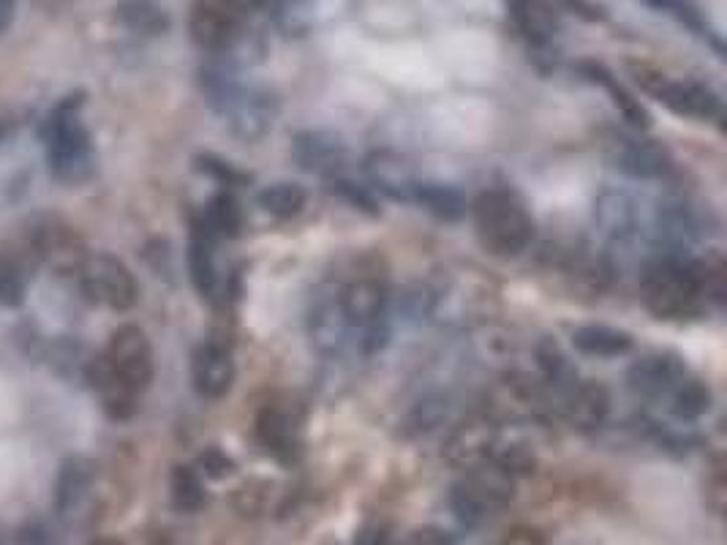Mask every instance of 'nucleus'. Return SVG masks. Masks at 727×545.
Returning a JSON list of instances; mask_svg holds the SVG:
<instances>
[{
    "mask_svg": "<svg viewBox=\"0 0 727 545\" xmlns=\"http://www.w3.org/2000/svg\"><path fill=\"white\" fill-rule=\"evenodd\" d=\"M415 545H450V537H445L441 532H417Z\"/></svg>",
    "mask_w": 727,
    "mask_h": 545,
    "instance_id": "4c0bfd02",
    "label": "nucleus"
},
{
    "mask_svg": "<svg viewBox=\"0 0 727 545\" xmlns=\"http://www.w3.org/2000/svg\"><path fill=\"white\" fill-rule=\"evenodd\" d=\"M637 85L646 93H651L657 102H662L670 113L681 115V118H697V120H714L723 113V102L717 93L708 85L695 80H668L659 71L648 69H632Z\"/></svg>",
    "mask_w": 727,
    "mask_h": 545,
    "instance_id": "0eeeda50",
    "label": "nucleus"
},
{
    "mask_svg": "<svg viewBox=\"0 0 727 545\" xmlns=\"http://www.w3.org/2000/svg\"><path fill=\"white\" fill-rule=\"evenodd\" d=\"M155 545H170V543H166V541H164V537H161V541H159V543H155Z\"/></svg>",
    "mask_w": 727,
    "mask_h": 545,
    "instance_id": "37998d69",
    "label": "nucleus"
},
{
    "mask_svg": "<svg viewBox=\"0 0 727 545\" xmlns=\"http://www.w3.org/2000/svg\"><path fill=\"white\" fill-rule=\"evenodd\" d=\"M390 545H395V543H390Z\"/></svg>",
    "mask_w": 727,
    "mask_h": 545,
    "instance_id": "c03bdc74",
    "label": "nucleus"
},
{
    "mask_svg": "<svg viewBox=\"0 0 727 545\" xmlns=\"http://www.w3.org/2000/svg\"><path fill=\"white\" fill-rule=\"evenodd\" d=\"M368 170H371L373 183H377L382 192H388L390 197L412 199V192H415L417 181L412 177L409 166H406L399 155H390V153L373 155L371 164H368Z\"/></svg>",
    "mask_w": 727,
    "mask_h": 545,
    "instance_id": "393cba45",
    "label": "nucleus"
},
{
    "mask_svg": "<svg viewBox=\"0 0 727 545\" xmlns=\"http://www.w3.org/2000/svg\"><path fill=\"white\" fill-rule=\"evenodd\" d=\"M292 155L303 170L316 172V175H330L338 172L346 161V144L327 131H303L295 137Z\"/></svg>",
    "mask_w": 727,
    "mask_h": 545,
    "instance_id": "a211bd4d",
    "label": "nucleus"
},
{
    "mask_svg": "<svg viewBox=\"0 0 727 545\" xmlns=\"http://www.w3.org/2000/svg\"><path fill=\"white\" fill-rule=\"evenodd\" d=\"M496 444H499V431H496L494 422L485 420V417H474V420L455 428V433L447 439L445 459L466 472L494 459Z\"/></svg>",
    "mask_w": 727,
    "mask_h": 545,
    "instance_id": "2eb2a0df",
    "label": "nucleus"
},
{
    "mask_svg": "<svg viewBox=\"0 0 727 545\" xmlns=\"http://www.w3.org/2000/svg\"><path fill=\"white\" fill-rule=\"evenodd\" d=\"M91 483V466L82 459H69L60 466L58 483H55V510L58 513H69L88 491Z\"/></svg>",
    "mask_w": 727,
    "mask_h": 545,
    "instance_id": "bb28decb",
    "label": "nucleus"
},
{
    "mask_svg": "<svg viewBox=\"0 0 727 545\" xmlns=\"http://www.w3.org/2000/svg\"><path fill=\"white\" fill-rule=\"evenodd\" d=\"M474 230L494 257L510 259L534 241V219L512 188H488L474 199Z\"/></svg>",
    "mask_w": 727,
    "mask_h": 545,
    "instance_id": "20e7f679",
    "label": "nucleus"
},
{
    "mask_svg": "<svg viewBox=\"0 0 727 545\" xmlns=\"http://www.w3.org/2000/svg\"><path fill=\"white\" fill-rule=\"evenodd\" d=\"M562 409L564 417H567L575 428L591 431V428L605 422L608 409H611V398H608V391L602 385H595V382H573V385L562 393Z\"/></svg>",
    "mask_w": 727,
    "mask_h": 545,
    "instance_id": "f3484780",
    "label": "nucleus"
},
{
    "mask_svg": "<svg viewBox=\"0 0 727 545\" xmlns=\"http://www.w3.org/2000/svg\"><path fill=\"white\" fill-rule=\"evenodd\" d=\"M309 336L313 347L322 355H338L344 352L346 344L355 341L335 287L324 289V292H319L316 300H313L309 314Z\"/></svg>",
    "mask_w": 727,
    "mask_h": 545,
    "instance_id": "ddd939ff",
    "label": "nucleus"
},
{
    "mask_svg": "<svg viewBox=\"0 0 727 545\" xmlns=\"http://www.w3.org/2000/svg\"><path fill=\"white\" fill-rule=\"evenodd\" d=\"M91 545H120L117 541H96V543H91Z\"/></svg>",
    "mask_w": 727,
    "mask_h": 545,
    "instance_id": "79ce46f5",
    "label": "nucleus"
},
{
    "mask_svg": "<svg viewBox=\"0 0 727 545\" xmlns=\"http://www.w3.org/2000/svg\"><path fill=\"white\" fill-rule=\"evenodd\" d=\"M355 545H390V537L384 535L382 530H366V532H360V537H357Z\"/></svg>",
    "mask_w": 727,
    "mask_h": 545,
    "instance_id": "e433bc0d",
    "label": "nucleus"
},
{
    "mask_svg": "<svg viewBox=\"0 0 727 545\" xmlns=\"http://www.w3.org/2000/svg\"><path fill=\"white\" fill-rule=\"evenodd\" d=\"M575 349L584 355H595V358H619L632 349L630 333L616 331L608 325H586L573 333Z\"/></svg>",
    "mask_w": 727,
    "mask_h": 545,
    "instance_id": "412c9836",
    "label": "nucleus"
},
{
    "mask_svg": "<svg viewBox=\"0 0 727 545\" xmlns=\"http://www.w3.org/2000/svg\"><path fill=\"white\" fill-rule=\"evenodd\" d=\"M595 224L602 237L611 243H626L637 235L641 227V208L624 192H605L595 202Z\"/></svg>",
    "mask_w": 727,
    "mask_h": 545,
    "instance_id": "dca6fc26",
    "label": "nucleus"
},
{
    "mask_svg": "<svg viewBox=\"0 0 727 545\" xmlns=\"http://www.w3.org/2000/svg\"><path fill=\"white\" fill-rule=\"evenodd\" d=\"M616 161L632 177H659L668 170V155L651 139H622Z\"/></svg>",
    "mask_w": 727,
    "mask_h": 545,
    "instance_id": "aec40b11",
    "label": "nucleus"
},
{
    "mask_svg": "<svg viewBox=\"0 0 727 545\" xmlns=\"http://www.w3.org/2000/svg\"><path fill=\"white\" fill-rule=\"evenodd\" d=\"M172 502L183 513H197L208 502V491H205V483L197 469L175 466V472H172Z\"/></svg>",
    "mask_w": 727,
    "mask_h": 545,
    "instance_id": "7c9ffc66",
    "label": "nucleus"
},
{
    "mask_svg": "<svg viewBox=\"0 0 727 545\" xmlns=\"http://www.w3.org/2000/svg\"><path fill=\"white\" fill-rule=\"evenodd\" d=\"M648 5H654V9H679L681 0H646Z\"/></svg>",
    "mask_w": 727,
    "mask_h": 545,
    "instance_id": "a19ab883",
    "label": "nucleus"
},
{
    "mask_svg": "<svg viewBox=\"0 0 727 545\" xmlns=\"http://www.w3.org/2000/svg\"><path fill=\"white\" fill-rule=\"evenodd\" d=\"M725 472H723V464L714 466L712 477L706 480V505L714 510L717 515H723L725 510Z\"/></svg>",
    "mask_w": 727,
    "mask_h": 545,
    "instance_id": "72a5a7b5",
    "label": "nucleus"
},
{
    "mask_svg": "<svg viewBox=\"0 0 727 545\" xmlns=\"http://www.w3.org/2000/svg\"><path fill=\"white\" fill-rule=\"evenodd\" d=\"M412 202L423 205L428 213L439 216V219H458L466 210V199L461 197V192H455L452 186L445 183H415V192H412Z\"/></svg>",
    "mask_w": 727,
    "mask_h": 545,
    "instance_id": "a878e982",
    "label": "nucleus"
},
{
    "mask_svg": "<svg viewBox=\"0 0 727 545\" xmlns=\"http://www.w3.org/2000/svg\"><path fill=\"white\" fill-rule=\"evenodd\" d=\"M106 366L115 374V380L131 393L148 391L153 382V349L142 327L123 325L112 333L109 349L104 352Z\"/></svg>",
    "mask_w": 727,
    "mask_h": 545,
    "instance_id": "1a4fd4ad",
    "label": "nucleus"
},
{
    "mask_svg": "<svg viewBox=\"0 0 727 545\" xmlns=\"http://www.w3.org/2000/svg\"><path fill=\"white\" fill-rule=\"evenodd\" d=\"M25 298V281H22V272L14 263L9 259H0V305H14L22 303Z\"/></svg>",
    "mask_w": 727,
    "mask_h": 545,
    "instance_id": "2f4dec72",
    "label": "nucleus"
},
{
    "mask_svg": "<svg viewBox=\"0 0 727 545\" xmlns=\"http://www.w3.org/2000/svg\"><path fill=\"white\" fill-rule=\"evenodd\" d=\"M199 224H203L216 241L218 237H234L240 232V227H243V213H240L238 199L229 192L216 194L208 202V208H205V216Z\"/></svg>",
    "mask_w": 727,
    "mask_h": 545,
    "instance_id": "cd10ccee",
    "label": "nucleus"
},
{
    "mask_svg": "<svg viewBox=\"0 0 727 545\" xmlns=\"http://www.w3.org/2000/svg\"><path fill=\"white\" fill-rule=\"evenodd\" d=\"M256 439L273 459L295 461L303 444V411L289 398H273L256 415Z\"/></svg>",
    "mask_w": 727,
    "mask_h": 545,
    "instance_id": "9d476101",
    "label": "nucleus"
},
{
    "mask_svg": "<svg viewBox=\"0 0 727 545\" xmlns=\"http://www.w3.org/2000/svg\"><path fill=\"white\" fill-rule=\"evenodd\" d=\"M203 91L210 107L216 109L234 137L243 142H256L273 129L276 120V98L267 91L240 82L227 69H203L199 74Z\"/></svg>",
    "mask_w": 727,
    "mask_h": 545,
    "instance_id": "f257e3e1",
    "label": "nucleus"
},
{
    "mask_svg": "<svg viewBox=\"0 0 727 545\" xmlns=\"http://www.w3.org/2000/svg\"><path fill=\"white\" fill-rule=\"evenodd\" d=\"M501 545H547V543L542 541L540 532H534V530H516V532H510V535H507L505 541H501Z\"/></svg>",
    "mask_w": 727,
    "mask_h": 545,
    "instance_id": "c9c22d12",
    "label": "nucleus"
},
{
    "mask_svg": "<svg viewBox=\"0 0 727 545\" xmlns=\"http://www.w3.org/2000/svg\"><path fill=\"white\" fill-rule=\"evenodd\" d=\"M14 545H49V543H47V535H44L42 530H27L16 537Z\"/></svg>",
    "mask_w": 727,
    "mask_h": 545,
    "instance_id": "58836bf2",
    "label": "nucleus"
},
{
    "mask_svg": "<svg viewBox=\"0 0 727 545\" xmlns=\"http://www.w3.org/2000/svg\"><path fill=\"white\" fill-rule=\"evenodd\" d=\"M580 71H584L591 82H600V85L611 93L613 104H616V109L622 113V118L626 120V124H632L635 129H648L646 107H643V104L637 102V98L632 96L626 88H622L616 80H613V74L605 69V66L589 60V63H580Z\"/></svg>",
    "mask_w": 727,
    "mask_h": 545,
    "instance_id": "4be33fe9",
    "label": "nucleus"
},
{
    "mask_svg": "<svg viewBox=\"0 0 727 545\" xmlns=\"http://www.w3.org/2000/svg\"><path fill=\"white\" fill-rule=\"evenodd\" d=\"M665 407H668L670 415L679 417V420H695V417L706 415L708 407H712V391L706 387V382H701L690 371V374L670 391V396L665 398Z\"/></svg>",
    "mask_w": 727,
    "mask_h": 545,
    "instance_id": "5701e85b",
    "label": "nucleus"
},
{
    "mask_svg": "<svg viewBox=\"0 0 727 545\" xmlns=\"http://www.w3.org/2000/svg\"><path fill=\"white\" fill-rule=\"evenodd\" d=\"M641 294L646 309L665 322L697 320L708 305L695 259L676 254L659 257L643 270Z\"/></svg>",
    "mask_w": 727,
    "mask_h": 545,
    "instance_id": "f03ea898",
    "label": "nucleus"
},
{
    "mask_svg": "<svg viewBox=\"0 0 727 545\" xmlns=\"http://www.w3.org/2000/svg\"><path fill=\"white\" fill-rule=\"evenodd\" d=\"M243 22L232 0H197L188 16V33L194 44L208 53H227L240 38Z\"/></svg>",
    "mask_w": 727,
    "mask_h": 545,
    "instance_id": "9b49d317",
    "label": "nucleus"
},
{
    "mask_svg": "<svg viewBox=\"0 0 727 545\" xmlns=\"http://www.w3.org/2000/svg\"><path fill=\"white\" fill-rule=\"evenodd\" d=\"M192 380H194V391L199 393L203 398H223L229 391H232L234 382V360H232V349L227 347L223 341H205L203 347L194 352V363H192Z\"/></svg>",
    "mask_w": 727,
    "mask_h": 545,
    "instance_id": "4468645a",
    "label": "nucleus"
},
{
    "mask_svg": "<svg viewBox=\"0 0 727 545\" xmlns=\"http://www.w3.org/2000/svg\"><path fill=\"white\" fill-rule=\"evenodd\" d=\"M512 488H516V480L510 472H505L494 461H485L466 469L463 480L452 488V510L463 524H483L485 519L507 508Z\"/></svg>",
    "mask_w": 727,
    "mask_h": 545,
    "instance_id": "423d86ee",
    "label": "nucleus"
},
{
    "mask_svg": "<svg viewBox=\"0 0 727 545\" xmlns=\"http://www.w3.org/2000/svg\"><path fill=\"white\" fill-rule=\"evenodd\" d=\"M212 243H216V237L203 224L194 227L192 243H188V270H192V281L197 292L208 300L218 294V270L216 259H212Z\"/></svg>",
    "mask_w": 727,
    "mask_h": 545,
    "instance_id": "6ab92c4d",
    "label": "nucleus"
},
{
    "mask_svg": "<svg viewBox=\"0 0 727 545\" xmlns=\"http://www.w3.org/2000/svg\"><path fill=\"white\" fill-rule=\"evenodd\" d=\"M447 411V404L441 407V398H428V402H419V407L409 415V426L417 431H430L434 426H439L441 415Z\"/></svg>",
    "mask_w": 727,
    "mask_h": 545,
    "instance_id": "473e14b6",
    "label": "nucleus"
},
{
    "mask_svg": "<svg viewBox=\"0 0 727 545\" xmlns=\"http://www.w3.org/2000/svg\"><path fill=\"white\" fill-rule=\"evenodd\" d=\"M14 5L16 0H0V33H3L5 27L11 25V20H14Z\"/></svg>",
    "mask_w": 727,
    "mask_h": 545,
    "instance_id": "ea45409f",
    "label": "nucleus"
},
{
    "mask_svg": "<svg viewBox=\"0 0 727 545\" xmlns=\"http://www.w3.org/2000/svg\"><path fill=\"white\" fill-rule=\"evenodd\" d=\"M199 464H203L205 475L208 477H223L232 472V461L227 459V455L221 453V450H208V453H203V459H199Z\"/></svg>",
    "mask_w": 727,
    "mask_h": 545,
    "instance_id": "f704fd0d",
    "label": "nucleus"
},
{
    "mask_svg": "<svg viewBox=\"0 0 727 545\" xmlns=\"http://www.w3.org/2000/svg\"><path fill=\"white\" fill-rule=\"evenodd\" d=\"M335 292L355 344H360L366 352L377 349L388 333V276L373 259H360L344 281L335 283Z\"/></svg>",
    "mask_w": 727,
    "mask_h": 545,
    "instance_id": "7ed1b4c3",
    "label": "nucleus"
},
{
    "mask_svg": "<svg viewBox=\"0 0 727 545\" xmlns=\"http://www.w3.org/2000/svg\"><path fill=\"white\" fill-rule=\"evenodd\" d=\"M117 20L126 27H131V31L148 33V36L164 33L166 27H170V20H166L164 11L155 3H150V0H123V3L117 5Z\"/></svg>",
    "mask_w": 727,
    "mask_h": 545,
    "instance_id": "c756f323",
    "label": "nucleus"
},
{
    "mask_svg": "<svg viewBox=\"0 0 727 545\" xmlns=\"http://www.w3.org/2000/svg\"><path fill=\"white\" fill-rule=\"evenodd\" d=\"M49 170L60 183H82L93 172L91 131L80 118V98L60 104L47 120Z\"/></svg>",
    "mask_w": 727,
    "mask_h": 545,
    "instance_id": "39448f33",
    "label": "nucleus"
},
{
    "mask_svg": "<svg viewBox=\"0 0 727 545\" xmlns=\"http://www.w3.org/2000/svg\"><path fill=\"white\" fill-rule=\"evenodd\" d=\"M259 208L276 219H292L305 208V188L298 183H273L259 192Z\"/></svg>",
    "mask_w": 727,
    "mask_h": 545,
    "instance_id": "c85d7f7f",
    "label": "nucleus"
},
{
    "mask_svg": "<svg viewBox=\"0 0 727 545\" xmlns=\"http://www.w3.org/2000/svg\"><path fill=\"white\" fill-rule=\"evenodd\" d=\"M512 20L534 44H547L556 36V16L542 0H512Z\"/></svg>",
    "mask_w": 727,
    "mask_h": 545,
    "instance_id": "b1692460",
    "label": "nucleus"
},
{
    "mask_svg": "<svg viewBox=\"0 0 727 545\" xmlns=\"http://www.w3.org/2000/svg\"><path fill=\"white\" fill-rule=\"evenodd\" d=\"M77 276H80L82 292L93 303L109 305L112 311H131L137 305V278L117 257H109V254L85 257L80 268H77Z\"/></svg>",
    "mask_w": 727,
    "mask_h": 545,
    "instance_id": "6e6552de",
    "label": "nucleus"
},
{
    "mask_svg": "<svg viewBox=\"0 0 727 545\" xmlns=\"http://www.w3.org/2000/svg\"><path fill=\"white\" fill-rule=\"evenodd\" d=\"M686 374H690V369H686L684 360L676 358V355H646V358H641L630 369V387L635 396L665 404L670 391H673Z\"/></svg>",
    "mask_w": 727,
    "mask_h": 545,
    "instance_id": "f8f14e48",
    "label": "nucleus"
}]
</instances>
